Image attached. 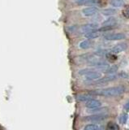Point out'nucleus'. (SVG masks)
<instances>
[{
  "mask_svg": "<svg viewBox=\"0 0 129 130\" xmlns=\"http://www.w3.org/2000/svg\"><path fill=\"white\" fill-rule=\"evenodd\" d=\"M107 117L108 116L105 115V114H96V115L84 117V120H88V121H101V120H105Z\"/></svg>",
  "mask_w": 129,
  "mask_h": 130,
  "instance_id": "9",
  "label": "nucleus"
},
{
  "mask_svg": "<svg viewBox=\"0 0 129 130\" xmlns=\"http://www.w3.org/2000/svg\"><path fill=\"white\" fill-rule=\"evenodd\" d=\"M80 5H95L98 3V0H76Z\"/></svg>",
  "mask_w": 129,
  "mask_h": 130,
  "instance_id": "12",
  "label": "nucleus"
},
{
  "mask_svg": "<svg viewBox=\"0 0 129 130\" xmlns=\"http://www.w3.org/2000/svg\"><path fill=\"white\" fill-rule=\"evenodd\" d=\"M116 76L115 75H107L106 76L102 77V78H100L98 80H95L94 85H106L110 81L114 80L116 79Z\"/></svg>",
  "mask_w": 129,
  "mask_h": 130,
  "instance_id": "3",
  "label": "nucleus"
},
{
  "mask_svg": "<svg viewBox=\"0 0 129 130\" xmlns=\"http://www.w3.org/2000/svg\"><path fill=\"white\" fill-rule=\"evenodd\" d=\"M92 96L91 94H89V93H83V94H80L78 95L77 97V99L79 101H88V100H90V99H92Z\"/></svg>",
  "mask_w": 129,
  "mask_h": 130,
  "instance_id": "14",
  "label": "nucleus"
},
{
  "mask_svg": "<svg viewBox=\"0 0 129 130\" xmlns=\"http://www.w3.org/2000/svg\"><path fill=\"white\" fill-rule=\"evenodd\" d=\"M127 48V43L121 42V43H119V44L115 45V46L113 47L111 50H110V53H111V54H114V55H116L117 54H119V53L124 51Z\"/></svg>",
  "mask_w": 129,
  "mask_h": 130,
  "instance_id": "4",
  "label": "nucleus"
},
{
  "mask_svg": "<svg viewBox=\"0 0 129 130\" xmlns=\"http://www.w3.org/2000/svg\"><path fill=\"white\" fill-rule=\"evenodd\" d=\"M101 106H102V103H101L99 100L94 99L87 101L86 104H85V107L88 109H91V110L99 108V107H101Z\"/></svg>",
  "mask_w": 129,
  "mask_h": 130,
  "instance_id": "7",
  "label": "nucleus"
},
{
  "mask_svg": "<svg viewBox=\"0 0 129 130\" xmlns=\"http://www.w3.org/2000/svg\"><path fill=\"white\" fill-rule=\"evenodd\" d=\"M127 118H128V116H127V114H123L122 116H121L120 117H119V121H120V123L121 124H126V122H127Z\"/></svg>",
  "mask_w": 129,
  "mask_h": 130,
  "instance_id": "21",
  "label": "nucleus"
},
{
  "mask_svg": "<svg viewBox=\"0 0 129 130\" xmlns=\"http://www.w3.org/2000/svg\"><path fill=\"white\" fill-rule=\"evenodd\" d=\"M117 24V19L115 17H110L102 23V27H114Z\"/></svg>",
  "mask_w": 129,
  "mask_h": 130,
  "instance_id": "10",
  "label": "nucleus"
},
{
  "mask_svg": "<svg viewBox=\"0 0 129 130\" xmlns=\"http://www.w3.org/2000/svg\"><path fill=\"white\" fill-rule=\"evenodd\" d=\"M106 58L109 59V61H110V62H115V61L117 60V56L114 54H111L109 51V53L106 54Z\"/></svg>",
  "mask_w": 129,
  "mask_h": 130,
  "instance_id": "20",
  "label": "nucleus"
},
{
  "mask_svg": "<svg viewBox=\"0 0 129 130\" xmlns=\"http://www.w3.org/2000/svg\"><path fill=\"white\" fill-rule=\"evenodd\" d=\"M123 15L124 17L129 19V6L124 7L123 10Z\"/></svg>",
  "mask_w": 129,
  "mask_h": 130,
  "instance_id": "22",
  "label": "nucleus"
},
{
  "mask_svg": "<svg viewBox=\"0 0 129 130\" xmlns=\"http://www.w3.org/2000/svg\"><path fill=\"white\" fill-rule=\"evenodd\" d=\"M98 24H95V23H91V24H84L81 27V31L84 34H88V32H90L93 31H95L98 29Z\"/></svg>",
  "mask_w": 129,
  "mask_h": 130,
  "instance_id": "6",
  "label": "nucleus"
},
{
  "mask_svg": "<svg viewBox=\"0 0 129 130\" xmlns=\"http://www.w3.org/2000/svg\"><path fill=\"white\" fill-rule=\"evenodd\" d=\"M125 34H106L104 36V39L107 40V41H118V40H122L125 38Z\"/></svg>",
  "mask_w": 129,
  "mask_h": 130,
  "instance_id": "5",
  "label": "nucleus"
},
{
  "mask_svg": "<svg viewBox=\"0 0 129 130\" xmlns=\"http://www.w3.org/2000/svg\"><path fill=\"white\" fill-rule=\"evenodd\" d=\"M106 130H120V128L115 122H109L106 125Z\"/></svg>",
  "mask_w": 129,
  "mask_h": 130,
  "instance_id": "13",
  "label": "nucleus"
},
{
  "mask_svg": "<svg viewBox=\"0 0 129 130\" xmlns=\"http://www.w3.org/2000/svg\"><path fill=\"white\" fill-rule=\"evenodd\" d=\"M98 126L94 124H88L84 127V130H98Z\"/></svg>",
  "mask_w": 129,
  "mask_h": 130,
  "instance_id": "19",
  "label": "nucleus"
},
{
  "mask_svg": "<svg viewBox=\"0 0 129 130\" xmlns=\"http://www.w3.org/2000/svg\"><path fill=\"white\" fill-rule=\"evenodd\" d=\"M101 32L99 30H95V31H93V32H88V34H85L84 36H85V38H88V40L90 39H95L97 38H98V37L101 35Z\"/></svg>",
  "mask_w": 129,
  "mask_h": 130,
  "instance_id": "11",
  "label": "nucleus"
},
{
  "mask_svg": "<svg viewBox=\"0 0 129 130\" xmlns=\"http://www.w3.org/2000/svg\"><path fill=\"white\" fill-rule=\"evenodd\" d=\"M119 77H121V78H123V79H127V77H128V75L127 74V73L123 72H120L119 74Z\"/></svg>",
  "mask_w": 129,
  "mask_h": 130,
  "instance_id": "23",
  "label": "nucleus"
},
{
  "mask_svg": "<svg viewBox=\"0 0 129 130\" xmlns=\"http://www.w3.org/2000/svg\"><path fill=\"white\" fill-rule=\"evenodd\" d=\"M110 3L114 7H121L122 6H123L124 2L123 0H111Z\"/></svg>",
  "mask_w": 129,
  "mask_h": 130,
  "instance_id": "17",
  "label": "nucleus"
},
{
  "mask_svg": "<svg viewBox=\"0 0 129 130\" xmlns=\"http://www.w3.org/2000/svg\"><path fill=\"white\" fill-rule=\"evenodd\" d=\"M116 13V10L112 9V8H108V9H105L102 11V14L104 15H112Z\"/></svg>",
  "mask_w": 129,
  "mask_h": 130,
  "instance_id": "18",
  "label": "nucleus"
},
{
  "mask_svg": "<svg viewBox=\"0 0 129 130\" xmlns=\"http://www.w3.org/2000/svg\"><path fill=\"white\" fill-rule=\"evenodd\" d=\"M79 46L81 49H88L92 46V42L90 40H84L80 43Z\"/></svg>",
  "mask_w": 129,
  "mask_h": 130,
  "instance_id": "15",
  "label": "nucleus"
},
{
  "mask_svg": "<svg viewBox=\"0 0 129 130\" xmlns=\"http://www.w3.org/2000/svg\"><path fill=\"white\" fill-rule=\"evenodd\" d=\"M82 12L84 15H85V16H93L98 12V8L95 6H91L86 8H84Z\"/></svg>",
  "mask_w": 129,
  "mask_h": 130,
  "instance_id": "8",
  "label": "nucleus"
},
{
  "mask_svg": "<svg viewBox=\"0 0 129 130\" xmlns=\"http://www.w3.org/2000/svg\"><path fill=\"white\" fill-rule=\"evenodd\" d=\"M124 109L126 110V111H129V102H128L127 103L125 104V106H124Z\"/></svg>",
  "mask_w": 129,
  "mask_h": 130,
  "instance_id": "24",
  "label": "nucleus"
},
{
  "mask_svg": "<svg viewBox=\"0 0 129 130\" xmlns=\"http://www.w3.org/2000/svg\"><path fill=\"white\" fill-rule=\"evenodd\" d=\"M125 91V88L123 85H119V86H113L105 89H96V90L90 91L89 94L94 96H103V97H115L123 94Z\"/></svg>",
  "mask_w": 129,
  "mask_h": 130,
  "instance_id": "1",
  "label": "nucleus"
},
{
  "mask_svg": "<svg viewBox=\"0 0 129 130\" xmlns=\"http://www.w3.org/2000/svg\"><path fill=\"white\" fill-rule=\"evenodd\" d=\"M80 75H83L85 77V79L87 80H97L100 78H102V73H100L99 72H97L93 70L90 68H86L80 70L79 72Z\"/></svg>",
  "mask_w": 129,
  "mask_h": 130,
  "instance_id": "2",
  "label": "nucleus"
},
{
  "mask_svg": "<svg viewBox=\"0 0 129 130\" xmlns=\"http://www.w3.org/2000/svg\"><path fill=\"white\" fill-rule=\"evenodd\" d=\"M117 71H118V66L117 65H113L111 67H109V68L106 71H105V72L107 75H115Z\"/></svg>",
  "mask_w": 129,
  "mask_h": 130,
  "instance_id": "16",
  "label": "nucleus"
}]
</instances>
